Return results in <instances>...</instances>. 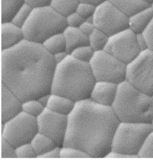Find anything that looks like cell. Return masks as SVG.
Returning a JSON list of instances; mask_svg holds the SVG:
<instances>
[{"label": "cell", "instance_id": "1", "mask_svg": "<svg viewBox=\"0 0 153 160\" xmlns=\"http://www.w3.org/2000/svg\"><path fill=\"white\" fill-rule=\"evenodd\" d=\"M56 63L42 44L24 40L1 52L2 83L25 102L51 93Z\"/></svg>", "mask_w": 153, "mask_h": 160}, {"label": "cell", "instance_id": "2", "mask_svg": "<svg viewBox=\"0 0 153 160\" xmlns=\"http://www.w3.org/2000/svg\"><path fill=\"white\" fill-rule=\"evenodd\" d=\"M119 123L111 107L101 105L90 98L76 102L68 115L63 146L81 149L91 158H106L111 151Z\"/></svg>", "mask_w": 153, "mask_h": 160}, {"label": "cell", "instance_id": "3", "mask_svg": "<svg viewBox=\"0 0 153 160\" xmlns=\"http://www.w3.org/2000/svg\"><path fill=\"white\" fill-rule=\"evenodd\" d=\"M96 80L89 63L83 62L68 54L57 63L51 85V93L71 99L74 102L87 100Z\"/></svg>", "mask_w": 153, "mask_h": 160}, {"label": "cell", "instance_id": "4", "mask_svg": "<svg viewBox=\"0 0 153 160\" xmlns=\"http://www.w3.org/2000/svg\"><path fill=\"white\" fill-rule=\"evenodd\" d=\"M111 107L119 121L123 122L152 123L153 119L152 96L143 92L127 81L118 84Z\"/></svg>", "mask_w": 153, "mask_h": 160}, {"label": "cell", "instance_id": "5", "mask_svg": "<svg viewBox=\"0 0 153 160\" xmlns=\"http://www.w3.org/2000/svg\"><path fill=\"white\" fill-rule=\"evenodd\" d=\"M67 26L66 18L51 6H46L33 8L22 29L25 39L43 44L52 35L63 32Z\"/></svg>", "mask_w": 153, "mask_h": 160}, {"label": "cell", "instance_id": "6", "mask_svg": "<svg viewBox=\"0 0 153 160\" xmlns=\"http://www.w3.org/2000/svg\"><path fill=\"white\" fill-rule=\"evenodd\" d=\"M152 130L151 123L120 121L113 135L111 151L138 158L139 152Z\"/></svg>", "mask_w": 153, "mask_h": 160}, {"label": "cell", "instance_id": "7", "mask_svg": "<svg viewBox=\"0 0 153 160\" xmlns=\"http://www.w3.org/2000/svg\"><path fill=\"white\" fill-rule=\"evenodd\" d=\"M2 125V138L15 148L30 143L38 132L37 118L23 111Z\"/></svg>", "mask_w": 153, "mask_h": 160}, {"label": "cell", "instance_id": "8", "mask_svg": "<svg viewBox=\"0 0 153 160\" xmlns=\"http://www.w3.org/2000/svg\"><path fill=\"white\" fill-rule=\"evenodd\" d=\"M126 81L143 92L153 95V50L140 52L127 64Z\"/></svg>", "mask_w": 153, "mask_h": 160}, {"label": "cell", "instance_id": "9", "mask_svg": "<svg viewBox=\"0 0 153 160\" xmlns=\"http://www.w3.org/2000/svg\"><path fill=\"white\" fill-rule=\"evenodd\" d=\"M89 63L96 81L119 84L126 81L127 64L105 50L94 52Z\"/></svg>", "mask_w": 153, "mask_h": 160}, {"label": "cell", "instance_id": "10", "mask_svg": "<svg viewBox=\"0 0 153 160\" xmlns=\"http://www.w3.org/2000/svg\"><path fill=\"white\" fill-rule=\"evenodd\" d=\"M93 23L96 28L110 37L129 28V18L107 0L96 7Z\"/></svg>", "mask_w": 153, "mask_h": 160}, {"label": "cell", "instance_id": "11", "mask_svg": "<svg viewBox=\"0 0 153 160\" xmlns=\"http://www.w3.org/2000/svg\"><path fill=\"white\" fill-rule=\"evenodd\" d=\"M104 50L126 64L133 62L140 49L137 42V34L128 28L109 37Z\"/></svg>", "mask_w": 153, "mask_h": 160}, {"label": "cell", "instance_id": "12", "mask_svg": "<svg viewBox=\"0 0 153 160\" xmlns=\"http://www.w3.org/2000/svg\"><path fill=\"white\" fill-rule=\"evenodd\" d=\"M38 132L51 138L59 147H63L68 129V116L58 114L46 107L37 117Z\"/></svg>", "mask_w": 153, "mask_h": 160}, {"label": "cell", "instance_id": "13", "mask_svg": "<svg viewBox=\"0 0 153 160\" xmlns=\"http://www.w3.org/2000/svg\"><path fill=\"white\" fill-rule=\"evenodd\" d=\"M118 84L108 81H96L90 99L101 105L111 107L117 94Z\"/></svg>", "mask_w": 153, "mask_h": 160}, {"label": "cell", "instance_id": "14", "mask_svg": "<svg viewBox=\"0 0 153 160\" xmlns=\"http://www.w3.org/2000/svg\"><path fill=\"white\" fill-rule=\"evenodd\" d=\"M22 102L9 88L2 83V121L12 119L22 112Z\"/></svg>", "mask_w": 153, "mask_h": 160}, {"label": "cell", "instance_id": "15", "mask_svg": "<svg viewBox=\"0 0 153 160\" xmlns=\"http://www.w3.org/2000/svg\"><path fill=\"white\" fill-rule=\"evenodd\" d=\"M2 50H6L19 45L25 40L24 32L22 28L16 26L12 21L1 23Z\"/></svg>", "mask_w": 153, "mask_h": 160}, {"label": "cell", "instance_id": "16", "mask_svg": "<svg viewBox=\"0 0 153 160\" xmlns=\"http://www.w3.org/2000/svg\"><path fill=\"white\" fill-rule=\"evenodd\" d=\"M153 19V8L150 6L129 18V28L135 34H143Z\"/></svg>", "mask_w": 153, "mask_h": 160}, {"label": "cell", "instance_id": "17", "mask_svg": "<svg viewBox=\"0 0 153 160\" xmlns=\"http://www.w3.org/2000/svg\"><path fill=\"white\" fill-rule=\"evenodd\" d=\"M63 33L65 38L68 54L79 47L89 45V37L83 33L79 28L67 26Z\"/></svg>", "mask_w": 153, "mask_h": 160}, {"label": "cell", "instance_id": "18", "mask_svg": "<svg viewBox=\"0 0 153 160\" xmlns=\"http://www.w3.org/2000/svg\"><path fill=\"white\" fill-rule=\"evenodd\" d=\"M76 102L64 96L51 93L46 107L58 114L68 116L73 111Z\"/></svg>", "mask_w": 153, "mask_h": 160}, {"label": "cell", "instance_id": "19", "mask_svg": "<svg viewBox=\"0 0 153 160\" xmlns=\"http://www.w3.org/2000/svg\"><path fill=\"white\" fill-rule=\"evenodd\" d=\"M121 12L130 18L151 4L145 0H108Z\"/></svg>", "mask_w": 153, "mask_h": 160}, {"label": "cell", "instance_id": "20", "mask_svg": "<svg viewBox=\"0 0 153 160\" xmlns=\"http://www.w3.org/2000/svg\"><path fill=\"white\" fill-rule=\"evenodd\" d=\"M38 158L41 155L57 147V145L51 138L38 132L30 142Z\"/></svg>", "mask_w": 153, "mask_h": 160}, {"label": "cell", "instance_id": "21", "mask_svg": "<svg viewBox=\"0 0 153 160\" xmlns=\"http://www.w3.org/2000/svg\"><path fill=\"white\" fill-rule=\"evenodd\" d=\"M42 45L43 48L52 55L59 52H67L66 40L63 32L52 35L44 41Z\"/></svg>", "mask_w": 153, "mask_h": 160}, {"label": "cell", "instance_id": "22", "mask_svg": "<svg viewBox=\"0 0 153 160\" xmlns=\"http://www.w3.org/2000/svg\"><path fill=\"white\" fill-rule=\"evenodd\" d=\"M26 3V0H2V23L12 21L16 13Z\"/></svg>", "mask_w": 153, "mask_h": 160}, {"label": "cell", "instance_id": "23", "mask_svg": "<svg viewBox=\"0 0 153 160\" xmlns=\"http://www.w3.org/2000/svg\"><path fill=\"white\" fill-rule=\"evenodd\" d=\"M79 0H52L50 6L64 17L76 12Z\"/></svg>", "mask_w": 153, "mask_h": 160}, {"label": "cell", "instance_id": "24", "mask_svg": "<svg viewBox=\"0 0 153 160\" xmlns=\"http://www.w3.org/2000/svg\"><path fill=\"white\" fill-rule=\"evenodd\" d=\"M108 39L109 36L95 28L92 33L89 36V45L95 52L104 50Z\"/></svg>", "mask_w": 153, "mask_h": 160}, {"label": "cell", "instance_id": "25", "mask_svg": "<svg viewBox=\"0 0 153 160\" xmlns=\"http://www.w3.org/2000/svg\"><path fill=\"white\" fill-rule=\"evenodd\" d=\"M45 109L46 107H44L37 99L26 100L22 103V111L36 118L39 117Z\"/></svg>", "mask_w": 153, "mask_h": 160}, {"label": "cell", "instance_id": "26", "mask_svg": "<svg viewBox=\"0 0 153 160\" xmlns=\"http://www.w3.org/2000/svg\"><path fill=\"white\" fill-rule=\"evenodd\" d=\"M95 51L90 45L79 47L74 49L70 54L72 57L77 60L83 62L90 63L92 59Z\"/></svg>", "mask_w": 153, "mask_h": 160}, {"label": "cell", "instance_id": "27", "mask_svg": "<svg viewBox=\"0 0 153 160\" xmlns=\"http://www.w3.org/2000/svg\"><path fill=\"white\" fill-rule=\"evenodd\" d=\"M33 9V7L26 2L16 13V14L12 18V22L16 26L22 28L28 20V18H29Z\"/></svg>", "mask_w": 153, "mask_h": 160}, {"label": "cell", "instance_id": "28", "mask_svg": "<svg viewBox=\"0 0 153 160\" xmlns=\"http://www.w3.org/2000/svg\"><path fill=\"white\" fill-rule=\"evenodd\" d=\"M60 158H91V157L81 149L63 146L60 148Z\"/></svg>", "mask_w": 153, "mask_h": 160}, {"label": "cell", "instance_id": "29", "mask_svg": "<svg viewBox=\"0 0 153 160\" xmlns=\"http://www.w3.org/2000/svg\"><path fill=\"white\" fill-rule=\"evenodd\" d=\"M138 158H153V130L145 140L138 153Z\"/></svg>", "mask_w": 153, "mask_h": 160}, {"label": "cell", "instance_id": "30", "mask_svg": "<svg viewBox=\"0 0 153 160\" xmlns=\"http://www.w3.org/2000/svg\"><path fill=\"white\" fill-rule=\"evenodd\" d=\"M16 154L17 158H37V154L36 153L34 149L33 148L31 144L26 143V144L21 145L16 148Z\"/></svg>", "mask_w": 153, "mask_h": 160}, {"label": "cell", "instance_id": "31", "mask_svg": "<svg viewBox=\"0 0 153 160\" xmlns=\"http://www.w3.org/2000/svg\"><path fill=\"white\" fill-rule=\"evenodd\" d=\"M95 5L86 2H79L78 7L77 8L76 12L79 14L82 17L87 20V19L93 17L94 13L96 9Z\"/></svg>", "mask_w": 153, "mask_h": 160}, {"label": "cell", "instance_id": "32", "mask_svg": "<svg viewBox=\"0 0 153 160\" xmlns=\"http://www.w3.org/2000/svg\"><path fill=\"white\" fill-rule=\"evenodd\" d=\"M1 158H17L16 154V148L8 142L6 140L2 138Z\"/></svg>", "mask_w": 153, "mask_h": 160}, {"label": "cell", "instance_id": "33", "mask_svg": "<svg viewBox=\"0 0 153 160\" xmlns=\"http://www.w3.org/2000/svg\"><path fill=\"white\" fill-rule=\"evenodd\" d=\"M86 20L77 12L72 13L66 17V21L68 26L73 28H79Z\"/></svg>", "mask_w": 153, "mask_h": 160}, {"label": "cell", "instance_id": "34", "mask_svg": "<svg viewBox=\"0 0 153 160\" xmlns=\"http://www.w3.org/2000/svg\"><path fill=\"white\" fill-rule=\"evenodd\" d=\"M143 35L147 40V45H148V48L153 50V19L151 23L149 25V26L145 30Z\"/></svg>", "mask_w": 153, "mask_h": 160}, {"label": "cell", "instance_id": "35", "mask_svg": "<svg viewBox=\"0 0 153 160\" xmlns=\"http://www.w3.org/2000/svg\"><path fill=\"white\" fill-rule=\"evenodd\" d=\"M79 28L82 30L83 33L89 37L91 33H92L94 30L95 29V26H94V23H91V22L85 21L84 23L79 27Z\"/></svg>", "mask_w": 153, "mask_h": 160}, {"label": "cell", "instance_id": "36", "mask_svg": "<svg viewBox=\"0 0 153 160\" xmlns=\"http://www.w3.org/2000/svg\"><path fill=\"white\" fill-rule=\"evenodd\" d=\"M60 148L57 146L52 150L48 151V152L41 155L38 158H52V159H57L60 158Z\"/></svg>", "mask_w": 153, "mask_h": 160}, {"label": "cell", "instance_id": "37", "mask_svg": "<svg viewBox=\"0 0 153 160\" xmlns=\"http://www.w3.org/2000/svg\"><path fill=\"white\" fill-rule=\"evenodd\" d=\"M52 0H26V2L33 8L50 6Z\"/></svg>", "mask_w": 153, "mask_h": 160}, {"label": "cell", "instance_id": "38", "mask_svg": "<svg viewBox=\"0 0 153 160\" xmlns=\"http://www.w3.org/2000/svg\"><path fill=\"white\" fill-rule=\"evenodd\" d=\"M137 42L141 52L149 49L147 40L143 34H137Z\"/></svg>", "mask_w": 153, "mask_h": 160}, {"label": "cell", "instance_id": "39", "mask_svg": "<svg viewBox=\"0 0 153 160\" xmlns=\"http://www.w3.org/2000/svg\"><path fill=\"white\" fill-rule=\"evenodd\" d=\"M106 158H133V157L126 154L111 151L106 156Z\"/></svg>", "mask_w": 153, "mask_h": 160}, {"label": "cell", "instance_id": "40", "mask_svg": "<svg viewBox=\"0 0 153 160\" xmlns=\"http://www.w3.org/2000/svg\"><path fill=\"white\" fill-rule=\"evenodd\" d=\"M69 54H68V52H59V53H57L54 55H52L54 57L55 62V63H59L60 62H62L63 61H64L65 59V58L68 57V55Z\"/></svg>", "mask_w": 153, "mask_h": 160}, {"label": "cell", "instance_id": "41", "mask_svg": "<svg viewBox=\"0 0 153 160\" xmlns=\"http://www.w3.org/2000/svg\"><path fill=\"white\" fill-rule=\"evenodd\" d=\"M50 95H51V93L47 94V95H43L42 97L39 98L38 99H37V100L39 101L44 107H46L47 104H48V102L49 100V98H50Z\"/></svg>", "mask_w": 153, "mask_h": 160}, {"label": "cell", "instance_id": "42", "mask_svg": "<svg viewBox=\"0 0 153 160\" xmlns=\"http://www.w3.org/2000/svg\"><path fill=\"white\" fill-rule=\"evenodd\" d=\"M79 2H86V3H90L95 5V6H97V5L107 1V0H79Z\"/></svg>", "mask_w": 153, "mask_h": 160}, {"label": "cell", "instance_id": "43", "mask_svg": "<svg viewBox=\"0 0 153 160\" xmlns=\"http://www.w3.org/2000/svg\"><path fill=\"white\" fill-rule=\"evenodd\" d=\"M145 1L148 2V3H150V4H151L152 2H153V0H145Z\"/></svg>", "mask_w": 153, "mask_h": 160}, {"label": "cell", "instance_id": "44", "mask_svg": "<svg viewBox=\"0 0 153 160\" xmlns=\"http://www.w3.org/2000/svg\"><path fill=\"white\" fill-rule=\"evenodd\" d=\"M151 7L153 8V2H152V3L151 4Z\"/></svg>", "mask_w": 153, "mask_h": 160}, {"label": "cell", "instance_id": "45", "mask_svg": "<svg viewBox=\"0 0 153 160\" xmlns=\"http://www.w3.org/2000/svg\"><path fill=\"white\" fill-rule=\"evenodd\" d=\"M152 127H153V119H152Z\"/></svg>", "mask_w": 153, "mask_h": 160}, {"label": "cell", "instance_id": "46", "mask_svg": "<svg viewBox=\"0 0 153 160\" xmlns=\"http://www.w3.org/2000/svg\"><path fill=\"white\" fill-rule=\"evenodd\" d=\"M152 98H153V95H152Z\"/></svg>", "mask_w": 153, "mask_h": 160}]
</instances>
